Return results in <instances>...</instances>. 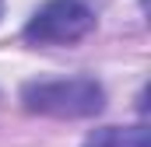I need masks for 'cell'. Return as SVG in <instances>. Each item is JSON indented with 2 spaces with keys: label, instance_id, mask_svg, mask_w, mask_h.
Instances as JSON below:
<instances>
[{
  "label": "cell",
  "instance_id": "6da1fadb",
  "mask_svg": "<svg viewBox=\"0 0 151 147\" xmlns=\"http://www.w3.org/2000/svg\"><path fill=\"white\" fill-rule=\"evenodd\" d=\"M25 109L56 119H84L102 109L106 95L102 84L91 77H70V81H39L25 88Z\"/></svg>",
  "mask_w": 151,
  "mask_h": 147
},
{
  "label": "cell",
  "instance_id": "277c9868",
  "mask_svg": "<svg viewBox=\"0 0 151 147\" xmlns=\"http://www.w3.org/2000/svg\"><path fill=\"white\" fill-rule=\"evenodd\" d=\"M0 11H4V0H0Z\"/></svg>",
  "mask_w": 151,
  "mask_h": 147
},
{
  "label": "cell",
  "instance_id": "3957f363",
  "mask_svg": "<svg viewBox=\"0 0 151 147\" xmlns=\"http://www.w3.org/2000/svg\"><path fill=\"white\" fill-rule=\"evenodd\" d=\"M84 147H151L148 126H102L95 130Z\"/></svg>",
  "mask_w": 151,
  "mask_h": 147
},
{
  "label": "cell",
  "instance_id": "7a4b0ae2",
  "mask_svg": "<svg viewBox=\"0 0 151 147\" xmlns=\"http://www.w3.org/2000/svg\"><path fill=\"white\" fill-rule=\"evenodd\" d=\"M95 28V14L81 0H49L25 25V42L32 46H67Z\"/></svg>",
  "mask_w": 151,
  "mask_h": 147
}]
</instances>
